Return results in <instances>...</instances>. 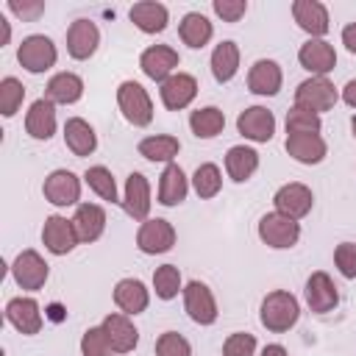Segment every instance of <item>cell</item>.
<instances>
[{"instance_id": "1", "label": "cell", "mask_w": 356, "mask_h": 356, "mask_svg": "<svg viewBox=\"0 0 356 356\" xmlns=\"http://www.w3.org/2000/svg\"><path fill=\"white\" fill-rule=\"evenodd\" d=\"M259 317H261V325H264L267 331L284 334V331H289V328L298 323V317H300V303H298V298H295L292 292L275 289V292H270V295L261 300Z\"/></svg>"}, {"instance_id": "2", "label": "cell", "mask_w": 356, "mask_h": 356, "mask_svg": "<svg viewBox=\"0 0 356 356\" xmlns=\"http://www.w3.org/2000/svg\"><path fill=\"white\" fill-rule=\"evenodd\" d=\"M117 103H120L122 117H125L131 125H136V128L150 125V120H153V100H150V95L145 92L142 83H136V81H122L120 89H117Z\"/></svg>"}, {"instance_id": "3", "label": "cell", "mask_w": 356, "mask_h": 356, "mask_svg": "<svg viewBox=\"0 0 356 356\" xmlns=\"http://www.w3.org/2000/svg\"><path fill=\"white\" fill-rule=\"evenodd\" d=\"M259 239L270 248L284 250L300 239V225H298V220H292L281 211H270L259 220Z\"/></svg>"}, {"instance_id": "4", "label": "cell", "mask_w": 356, "mask_h": 356, "mask_svg": "<svg viewBox=\"0 0 356 356\" xmlns=\"http://www.w3.org/2000/svg\"><path fill=\"white\" fill-rule=\"evenodd\" d=\"M337 100H339L337 86H334L328 78H320V75H314V78H309V81L298 83V89H295V106L312 108L314 114L334 108V106H337Z\"/></svg>"}, {"instance_id": "5", "label": "cell", "mask_w": 356, "mask_h": 356, "mask_svg": "<svg viewBox=\"0 0 356 356\" xmlns=\"http://www.w3.org/2000/svg\"><path fill=\"white\" fill-rule=\"evenodd\" d=\"M58 53H56V44L42 36V33H33V36H25L22 44L17 47V61L28 70V72H44L56 64Z\"/></svg>"}, {"instance_id": "6", "label": "cell", "mask_w": 356, "mask_h": 356, "mask_svg": "<svg viewBox=\"0 0 356 356\" xmlns=\"http://www.w3.org/2000/svg\"><path fill=\"white\" fill-rule=\"evenodd\" d=\"M136 245L142 253L147 256H156V253H167L172 245H175V228L170 220H145L136 231Z\"/></svg>"}, {"instance_id": "7", "label": "cell", "mask_w": 356, "mask_h": 356, "mask_svg": "<svg viewBox=\"0 0 356 356\" xmlns=\"http://www.w3.org/2000/svg\"><path fill=\"white\" fill-rule=\"evenodd\" d=\"M184 306L197 325H211L217 320V300L203 281H189L184 286Z\"/></svg>"}, {"instance_id": "8", "label": "cell", "mask_w": 356, "mask_h": 356, "mask_svg": "<svg viewBox=\"0 0 356 356\" xmlns=\"http://www.w3.org/2000/svg\"><path fill=\"white\" fill-rule=\"evenodd\" d=\"M42 242H44V248H47L50 253L64 256V253H70L81 239H78V234H75L72 220H67V217H61V214H50V217L44 220V228H42Z\"/></svg>"}, {"instance_id": "9", "label": "cell", "mask_w": 356, "mask_h": 356, "mask_svg": "<svg viewBox=\"0 0 356 356\" xmlns=\"http://www.w3.org/2000/svg\"><path fill=\"white\" fill-rule=\"evenodd\" d=\"M47 261L36 253V250H22L17 259H14V264H11V275H14V281L22 286V289H42L44 286V281H47Z\"/></svg>"}, {"instance_id": "10", "label": "cell", "mask_w": 356, "mask_h": 356, "mask_svg": "<svg viewBox=\"0 0 356 356\" xmlns=\"http://www.w3.org/2000/svg\"><path fill=\"white\" fill-rule=\"evenodd\" d=\"M44 197L53 203V206H75L78 197H81V181L75 172L70 170H53L47 178H44V186H42Z\"/></svg>"}, {"instance_id": "11", "label": "cell", "mask_w": 356, "mask_h": 356, "mask_svg": "<svg viewBox=\"0 0 356 356\" xmlns=\"http://www.w3.org/2000/svg\"><path fill=\"white\" fill-rule=\"evenodd\" d=\"M236 128L250 142H270L275 134V117L264 106H250L236 117Z\"/></svg>"}, {"instance_id": "12", "label": "cell", "mask_w": 356, "mask_h": 356, "mask_svg": "<svg viewBox=\"0 0 356 356\" xmlns=\"http://www.w3.org/2000/svg\"><path fill=\"white\" fill-rule=\"evenodd\" d=\"M273 203H275V211H281V214H286L292 220H300V217H306L312 211L314 195H312V189L306 184H284L275 192Z\"/></svg>"}, {"instance_id": "13", "label": "cell", "mask_w": 356, "mask_h": 356, "mask_svg": "<svg viewBox=\"0 0 356 356\" xmlns=\"http://www.w3.org/2000/svg\"><path fill=\"white\" fill-rule=\"evenodd\" d=\"M306 303H309V309L314 314H325V312L337 309L339 292H337V286H334L328 273L317 270V273L309 275V281H306Z\"/></svg>"}, {"instance_id": "14", "label": "cell", "mask_w": 356, "mask_h": 356, "mask_svg": "<svg viewBox=\"0 0 356 356\" xmlns=\"http://www.w3.org/2000/svg\"><path fill=\"white\" fill-rule=\"evenodd\" d=\"M139 67L147 78L153 81H167L170 75H175V67H178V53L170 47V44H153L147 47L142 56H139Z\"/></svg>"}, {"instance_id": "15", "label": "cell", "mask_w": 356, "mask_h": 356, "mask_svg": "<svg viewBox=\"0 0 356 356\" xmlns=\"http://www.w3.org/2000/svg\"><path fill=\"white\" fill-rule=\"evenodd\" d=\"M159 95H161V103H164L170 111H181V108H186V106L195 100V95H197V81H195L192 75H186V72H175V75H170V78L161 83Z\"/></svg>"}, {"instance_id": "16", "label": "cell", "mask_w": 356, "mask_h": 356, "mask_svg": "<svg viewBox=\"0 0 356 356\" xmlns=\"http://www.w3.org/2000/svg\"><path fill=\"white\" fill-rule=\"evenodd\" d=\"M100 44V31L92 19H75L67 31V53L78 61L89 58Z\"/></svg>"}, {"instance_id": "17", "label": "cell", "mask_w": 356, "mask_h": 356, "mask_svg": "<svg viewBox=\"0 0 356 356\" xmlns=\"http://www.w3.org/2000/svg\"><path fill=\"white\" fill-rule=\"evenodd\" d=\"M298 61H300L303 70L325 78V72H331L334 64H337V53H334V47L325 39H309L306 44H300Z\"/></svg>"}, {"instance_id": "18", "label": "cell", "mask_w": 356, "mask_h": 356, "mask_svg": "<svg viewBox=\"0 0 356 356\" xmlns=\"http://www.w3.org/2000/svg\"><path fill=\"white\" fill-rule=\"evenodd\" d=\"M103 331H106V339L114 348V353H131L136 348V342H139V331L134 328L128 314H120V312L106 314Z\"/></svg>"}, {"instance_id": "19", "label": "cell", "mask_w": 356, "mask_h": 356, "mask_svg": "<svg viewBox=\"0 0 356 356\" xmlns=\"http://www.w3.org/2000/svg\"><path fill=\"white\" fill-rule=\"evenodd\" d=\"M6 320L19 334H39L42 328V312L33 298H11L6 303Z\"/></svg>"}, {"instance_id": "20", "label": "cell", "mask_w": 356, "mask_h": 356, "mask_svg": "<svg viewBox=\"0 0 356 356\" xmlns=\"http://www.w3.org/2000/svg\"><path fill=\"white\" fill-rule=\"evenodd\" d=\"M292 17L312 39L328 33V8L317 0H295L292 3Z\"/></svg>"}, {"instance_id": "21", "label": "cell", "mask_w": 356, "mask_h": 356, "mask_svg": "<svg viewBox=\"0 0 356 356\" xmlns=\"http://www.w3.org/2000/svg\"><path fill=\"white\" fill-rule=\"evenodd\" d=\"M286 153L300 164H320L325 159V142L320 134H286Z\"/></svg>"}, {"instance_id": "22", "label": "cell", "mask_w": 356, "mask_h": 356, "mask_svg": "<svg viewBox=\"0 0 356 356\" xmlns=\"http://www.w3.org/2000/svg\"><path fill=\"white\" fill-rule=\"evenodd\" d=\"M122 206L134 220H147L150 211V184L142 172H131L125 181V195H122Z\"/></svg>"}, {"instance_id": "23", "label": "cell", "mask_w": 356, "mask_h": 356, "mask_svg": "<svg viewBox=\"0 0 356 356\" xmlns=\"http://www.w3.org/2000/svg\"><path fill=\"white\" fill-rule=\"evenodd\" d=\"M281 81H284L281 67H278L275 61H270V58H259V61L250 67V72H248V89H250L253 95H264V97L278 95Z\"/></svg>"}, {"instance_id": "24", "label": "cell", "mask_w": 356, "mask_h": 356, "mask_svg": "<svg viewBox=\"0 0 356 356\" xmlns=\"http://www.w3.org/2000/svg\"><path fill=\"white\" fill-rule=\"evenodd\" d=\"M25 131L33 139H50L56 134V106L47 97H39L31 103L25 114Z\"/></svg>"}, {"instance_id": "25", "label": "cell", "mask_w": 356, "mask_h": 356, "mask_svg": "<svg viewBox=\"0 0 356 356\" xmlns=\"http://www.w3.org/2000/svg\"><path fill=\"white\" fill-rule=\"evenodd\" d=\"M72 225H75V234H78L81 242L100 239V234L106 228V211H103V206H97V203H81L75 209Z\"/></svg>"}, {"instance_id": "26", "label": "cell", "mask_w": 356, "mask_h": 356, "mask_svg": "<svg viewBox=\"0 0 356 356\" xmlns=\"http://www.w3.org/2000/svg\"><path fill=\"white\" fill-rule=\"evenodd\" d=\"M114 303H117L125 314H139V312H145L147 303H150L147 286H145L139 278H122V281H117V286H114Z\"/></svg>"}, {"instance_id": "27", "label": "cell", "mask_w": 356, "mask_h": 356, "mask_svg": "<svg viewBox=\"0 0 356 356\" xmlns=\"http://www.w3.org/2000/svg\"><path fill=\"white\" fill-rule=\"evenodd\" d=\"M131 22L142 31V33H161L167 28V6L161 3H153V0H145V3H134L131 6Z\"/></svg>"}, {"instance_id": "28", "label": "cell", "mask_w": 356, "mask_h": 356, "mask_svg": "<svg viewBox=\"0 0 356 356\" xmlns=\"http://www.w3.org/2000/svg\"><path fill=\"white\" fill-rule=\"evenodd\" d=\"M186 192H189V181H186L184 170L178 164H167L159 178V203L178 206L186 200Z\"/></svg>"}, {"instance_id": "29", "label": "cell", "mask_w": 356, "mask_h": 356, "mask_svg": "<svg viewBox=\"0 0 356 356\" xmlns=\"http://www.w3.org/2000/svg\"><path fill=\"white\" fill-rule=\"evenodd\" d=\"M83 95V81L75 75V72H58L47 81V89H44V97L50 103H61V106H70L75 100H81Z\"/></svg>"}, {"instance_id": "30", "label": "cell", "mask_w": 356, "mask_h": 356, "mask_svg": "<svg viewBox=\"0 0 356 356\" xmlns=\"http://www.w3.org/2000/svg\"><path fill=\"white\" fill-rule=\"evenodd\" d=\"M64 142H67V147H70L75 156H89V153H95V147H97L95 128H92L86 120H81V117L67 120V125H64Z\"/></svg>"}, {"instance_id": "31", "label": "cell", "mask_w": 356, "mask_h": 356, "mask_svg": "<svg viewBox=\"0 0 356 356\" xmlns=\"http://www.w3.org/2000/svg\"><path fill=\"white\" fill-rule=\"evenodd\" d=\"M211 33H214V28H211L209 17L200 14V11H189V14H184V19L178 22V36H181V42L189 44V47H203V44H209Z\"/></svg>"}, {"instance_id": "32", "label": "cell", "mask_w": 356, "mask_h": 356, "mask_svg": "<svg viewBox=\"0 0 356 356\" xmlns=\"http://www.w3.org/2000/svg\"><path fill=\"white\" fill-rule=\"evenodd\" d=\"M236 70H239V47L236 42L225 39L211 53V75L217 83H228L236 75Z\"/></svg>"}, {"instance_id": "33", "label": "cell", "mask_w": 356, "mask_h": 356, "mask_svg": "<svg viewBox=\"0 0 356 356\" xmlns=\"http://www.w3.org/2000/svg\"><path fill=\"white\" fill-rule=\"evenodd\" d=\"M256 167H259V153H256L253 147H248V145H234V147H228V153H225V170H228V175H231L236 184L248 181V178L256 172Z\"/></svg>"}, {"instance_id": "34", "label": "cell", "mask_w": 356, "mask_h": 356, "mask_svg": "<svg viewBox=\"0 0 356 356\" xmlns=\"http://www.w3.org/2000/svg\"><path fill=\"white\" fill-rule=\"evenodd\" d=\"M181 150V142L170 134H156V136H147L139 142V156H145L147 161H167L172 164V159L178 156Z\"/></svg>"}, {"instance_id": "35", "label": "cell", "mask_w": 356, "mask_h": 356, "mask_svg": "<svg viewBox=\"0 0 356 356\" xmlns=\"http://www.w3.org/2000/svg\"><path fill=\"white\" fill-rule=\"evenodd\" d=\"M189 128L197 139H211L225 128V114L217 106H203L197 111H192L189 117Z\"/></svg>"}, {"instance_id": "36", "label": "cell", "mask_w": 356, "mask_h": 356, "mask_svg": "<svg viewBox=\"0 0 356 356\" xmlns=\"http://www.w3.org/2000/svg\"><path fill=\"white\" fill-rule=\"evenodd\" d=\"M83 181L89 184V189L95 192V195H100L103 200H108V203H117V184H114V175L106 170V167H89L86 172H83Z\"/></svg>"}, {"instance_id": "37", "label": "cell", "mask_w": 356, "mask_h": 356, "mask_svg": "<svg viewBox=\"0 0 356 356\" xmlns=\"http://www.w3.org/2000/svg\"><path fill=\"white\" fill-rule=\"evenodd\" d=\"M153 289L161 300H172L181 292V273L175 264H161L153 273Z\"/></svg>"}, {"instance_id": "38", "label": "cell", "mask_w": 356, "mask_h": 356, "mask_svg": "<svg viewBox=\"0 0 356 356\" xmlns=\"http://www.w3.org/2000/svg\"><path fill=\"white\" fill-rule=\"evenodd\" d=\"M320 114L303 106H292L286 111V134H320Z\"/></svg>"}, {"instance_id": "39", "label": "cell", "mask_w": 356, "mask_h": 356, "mask_svg": "<svg viewBox=\"0 0 356 356\" xmlns=\"http://www.w3.org/2000/svg\"><path fill=\"white\" fill-rule=\"evenodd\" d=\"M192 184H195V192H197L203 200L214 197V195L220 192V186H222L220 167H217V164H200V167L195 170V175H192Z\"/></svg>"}, {"instance_id": "40", "label": "cell", "mask_w": 356, "mask_h": 356, "mask_svg": "<svg viewBox=\"0 0 356 356\" xmlns=\"http://www.w3.org/2000/svg\"><path fill=\"white\" fill-rule=\"evenodd\" d=\"M22 97H25V86L17 81V78H3L0 81V111L3 117H14L17 108L22 106Z\"/></svg>"}, {"instance_id": "41", "label": "cell", "mask_w": 356, "mask_h": 356, "mask_svg": "<svg viewBox=\"0 0 356 356\" xmlns=\"http://www.w3.org/2000/svg\"><path fill=\"white\" fill-rule=\"evenodd\" d=\"M81 353L83 356H111L114 353V348L106 339L103 325H95V328H86L83 331V337H81Z\"/></svg>"}, {"instance_id": "42", "label": "cell", "mask_w": 356, "mask_h": 356, "mask_svg": "<svg viewBox=\"0 0 356 356\" xmlns=\"http://www.w3.org/2000/svg\"><path fill=\"white\" fill-rule=\"evenodd\" d=\"M156 356H192V345L178 331H164L156 339Z\"/></svg>"}, {"instance_id": "43", "label": "cell", "mask_w": 356, "mask_h": 356, "mask_svg": "<svg viewBox=\"0 0 356 356\" xmlns=\"http://www.w3.org/2000/svg\"><path fill=\"white\" fill-rule=\"evenodd\" d=\"M256 353V337L253 334H231L222 345V356H253Z\"/></svg>"}, {"instance_id": "44", "label": "cell", "mask_w": 356, "mask_h": 356, "mask_svg": "<svg viewBox=\"0 0 356 356\" xmlns=\"http://www.w3.org/2000/svg\"><path fill=\"white\" fill-rule=\"evenodd\" d=\"M334 261H337V267H339V273H342L345 278H356V245H353V242L337 245Z\"/></svg>"}, {"instance_id": "45", "label": "cell", "mask_w": 356, "mask_h": 356, "mask_svg": "<svg viewBox=\"0 0 356 356\" xmlns=\"http://www.w3.org/2000/svg\"><path fill=\"white\" fill-rule=\"evenodd\" d=\"M248 11L245 0H214V14L222 17V22H239Z\"/></svg>"}, {"instance_id": "46", "label": "cell", "mask_w": 356, "mask_h": 356, "mask_svg": "<svg viewBox=\"0 0 356 356\" xmlns=\"http://www.w3.org/2000/svg\"><path fill=\"white\" fill-rule=\"evenodd\" d=\"M8 8L19 17V19H36L42 11H44V3H39V0H33V3H19V0H8Z\"/></svg>"}, {"instance_id": "47", "label": "cell", "mask_w": 356, "mask_h": 356, "mask_svg": "<svg viewBox=\"0 0 356 356\" xmlns=\"http://www.w3.org/2000/svg\"><path fill=\"white\" fill-rule=\"evenodd\" d=\"M342 44L356 56V22H350V25L342 28Z\"/></svg>"}, {"instance_id": "48", "label": "cell", "mask_w": 356, "mask_h": 356, "mask_svg": "<svg viewBox=\"0 0 356 356\" xmlns=\"http://www.w3.org/2000/svg\"><path fill=\"white\" fill-rule=\"evenodd\" d=\"M342 100H345L350 108H356V78L345 83V89H342Z\"/></svg>"}, {"instance_id": "49", "label": "cell", "mask_w": 356, "mask_h": 356, "mask_svg": "<svg viewBox=\"0 0 356 356\" xmlns=\"http://www.w3.org/2000/svg\"><path fill=\"white\" fill-rule=\"evenodd\" d=\"M261 356H289V353H286L284 345H267V348L261 350Z\"/></svg>"}, {"instance_id": "50", "label": "cell", "mask_w": 356, "mask_h": 356, "mask_svg": "<svg viewBox=\"0 0 356 356\" xmlns=\"http://www.w3.org/2000/svg\"><path fill=\"white\" fill-rule=\"evenodd\" d=\"M0 28H3V42H0V44H6V42H8V36H11V25L6 22V17H0Z\"/></svg>"}, {"instance_id": "51", "label": "cell", "mask_w": 356, "mask_h": 356, "mask_svg": "<svg viewBox=\"0 0 356 356\" xmlns=\"http://www.w3.org/2000/svg\"><path fill=\"white\" fill-rule=\"evenodd\" d=\"M350 128H353V136H356V117L350 120Z\"/></svg>"}]
</instances>
